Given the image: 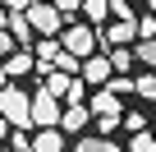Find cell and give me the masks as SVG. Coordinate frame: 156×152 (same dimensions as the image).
Returning <instances> with one entry per match:
<instances>
[{
  "label": "cell",
  "mask_w": 156,
  "mask_h": 152,
  "mask_svg": "<svg viewBox=\"0 0 156 152\" xmlns=\"http://www.w3.org/2000/svg\"><path fill=\"white\" fill-rule=\"evenodd\" d=\"M0 115H5L14 129H28V124H32V97H28L23 88L5 83V88H0Z\"/></svg>",
  "instance_id": "6da1fadb"
},
{
  "label": "cell",
  "mask_w": 156,
  "mask_h": 152,
  "mask_svg": "<svg viewBox=\"0 0 156 152\" xmlns=\"http://www.w3.org/2000/svg\"><path fill=\"white\" fill-rule=\"evenodd\" d=\"M73 14H60L51 0H37V5H28V23L37 28V37H55V32H64V23H69Z\"/></svg>",
  "instance_id": "7a4b0ae2"
},
{
  "label": "cell",
  "mask_w": 156,
  "mask_h": 152,
  "mask_svg": "<svg viewBox=\"0 0 156 152\" xmlns=\"http://www.w3.org/2000/svg\"><path fill=\"white\" fill-rule=\"evenodd\" d=\"M60 42H64V51H73L78 60H87V55H92V46H97L101 37H97V28H87V23L69 19V23H64V37H60Z\"/></svg>",
  "instance_id": "3957f363"
},
{
  "label": "cell",
  "mask_w": 156,
  "mask_h": 152,
  "mask_svg": "<svg viewBox=\"0 0 156 152\" xmlns=\"http://www.w3.org/2000/svg\"><path fill=\"white\" fill-rule=\"evenodd\" d=\"M60 115H64V106H60V97H55L51 88L32 92V124H37V129H46V124H60Z\"/></svg>",
  "instance_id": "277c9868"
},
{
  "label": "cell",
  "mask_w": 156,
  "mask_h": 152,
  "mask_svg": "<svg viewBox=\"0 0 156 152\" xmlns=\"http://www.w3.org/2000/svg\"><path fill=\"white\" fill-rule=\"evenodd\" d=\"M97 37H101V42H106L110 51H115V46H129V42L138 37V19H115V23H106V28H101Z\"/></svg>",
  "instance_id": "5b68a950"
},
{
  "label": "cell",
  "mask_w": 156,
  "mask_h": 152,
  "mask_svg": "<svg viewBox=\"0 0 156 152\" xmlns=\"http://www.w3.org/2000/svg\"><path fill=\"white\" fill-rule=\"evenodd\" d=\"M110 74H115L110 55H87V60H83V83H92V88H106V83H110Z\"/></svg>",
  "instance_id": "8992f818"
},
{
  "label": "cell",
  "mask_w": 156,
  "mask_h": 152,
  "mask_svg": "<svg viewBox=\"0 0 156 152\" xmlns=\"http://www.w3.org/2000/svg\"><path fill=\"white\" fill-rule=\"evenodd\" d=\"M32 69H37V51L19 46L14 55H5V74H9V79H23V74H32Z\"/></svg>",
  "instance_id": "52a82bcc"
},
{
  "label": "cell",
  "mask_w": 156,
  "mask_h": 152,
  "mask_svg": "<svg viewBox=\"0 0 156 152\" xmlns=\"http://www.w3.org/2000/svg\"><path fill=\"white\" fill-rule=\"evenodd\" d=\"M9 32L19 46H37V28L28 23V9H9Z\"/></svg>",
  "instance_id": "ba28073f"
},
{
  "label": "cell",
  "mask_w": 156,
  "mask_h": 152,
  "mask_svg": "<svg viewBox=\"0 0 156 152\" xmlns=\"http://www.w3.org/2000/svg\"><path fill=\"white\" fill-rule=\"evenodd\" d=\"M32 152H64V129L60 124H46L32 134Z\"/></svg>",
  "instance_id": "9c48e42d"
},
{
  "label": "cell",
  "mask_w": 156,
  "mask_h": 152,
  "mask_svg": "<svg viewBox=\"0 0 156 152\" xmlns=\"http://www.w3.org/2000/svg\"><path fill=\"white\" fill-rule=\"evenodd\" d=\"M60 129H64V134H83V129H87V102L64 106V115H60Z\"/></svg>",
  "instance_id": "30bf717a"
},
{
  "label": "cell",
  "mask_w": 156,
  "mask_h": 152,
  "mask_svg": "<svg viewBox=\"0 0 156 152\" xmlns=\"http://www.w3.org/2000/svg\"><path fill=\"white\" fill-rule=\"evenodd\" d=\"M87 102H92V111H97V115H119V97H115L110 88H97Z\"/></svg>",
  "instance_id": "8fae6325"
},
{
  "label": "cell",
  "mask_w": 156,
  "mask_h": 152,
  "mask_svg": "<svg viewBox=\"0 0 156 152\" xmlns=\"http://www.w3.org/2000/svg\"><path fill=\"white\" fill-rule=\"evenodd\" d=\"M78 152H119V143L106 138V134H83L78 138Z\"/></svg>",
  "instance_id": "7c38bea8"
},
{
  "label": "cell",
  "mask_w": 156,
  "mask_h": 152,
  "mask_svg": "<svg viewBox=\"0 0 156 152\" xmlns=\"http://www.w3.org/2000/svg\"><path fill=\"white\" fill-rule=\"evenodd\" d=\"M78 79V74H64V69H46V88L55 92V97H64L69 92V83Z\"/></svg>",
  "instance_id": "4fadbf2b"
},
{
  "label": "cell",
  "mask_w": 156,
  "mask_h": 152,
  "mask_svg": "<svg viewBox=\"0 0 156 152\" xmlns=\"http://www.w3.org/2000/svg\"><path fill=\"white\" fill-rule=\"evenodd\" d=\"M83 19L87 23H106L110 19V0H83Z\"/></svg>",
  "instance_id": "5bb4252c"
},
{
  "label": "cell",
  "mask_w": 156,
  "mask_h": 152,
  "mask_svg": "<svg viewBox=\"0 0 156 152\" xmlns=\"http://www.w3.org/2000/svg\"><path fill=\"white\" fill-rule=\"evenodd\" d=\"M133 55H138L142 65H151V69H156V37H138V46H133Z\"/></svg>",
  "instance_id": "9a60e30c"
},
{
  "label": "cell",
  "mask_w": 156,
  "mask_h": 152,
  "mask_svg": "<svg viewBox=\"0 0 156 152\" xmlns=\"http://www.w3.org/2000/svg\"><path fill=\"white\" fill-rule=\"evenodd\" d=\"M133 60H138V55H133L129 46H115V51H110V65H115V74H129V65H133Z\"/></svg>",
  "instance_id": "2e32d148"
},
{
  "label": "cell",
  "mask_w": 156,
  "mask_h": 152,
  "mask_svg": "<svg viewBox=\"0 0 156 152\" xmlns=\"http://www.w3.org/2000/svg\"><path fill=\"white\" fill-rule=\"evenodd\" d=\"M129 152H156V134H151V129L133 134V138H129Z\"/></svg>",
  "instance_id": "e0dca14e"
},
{
  "label": "cell",
  "mask_w": 156,
  "mask_h": 152,
  "mask_svg": "<svg viewBox=\"0 0 156 152\" xmlns=\"http://www.w3.org/2000/svg\"><path fill=\"white\" fill-rule=\"evenodd\" d=\"M133 92H138V97H147V102H156V74H142V79H133Z\"/></svg>",
  "instance_id": "ac0fdd59"
},
{
  "label": "cell",
  "mask_w": 156,
  "mask_h": 152,
  "mask_svg": "<svg viewBox=\"0 0 156 152\" xmlns=\"http://www.w3.org/2000/svg\"><path fill=\"white\" fill-rule=\"evenodd\" d=\"M64 102H69V106H78V102H87V88H83V74H78V79L69 83V92H64Z\"/></svg>",
  "instance_id": "d6986e66"
},
{
  "label": "cell",
  "mask_w": 156,
  "mask_h": 152,
  "mask_svg": "<svg viewBox=\"0 0 156 152\" xmlns=\"http://www.w3.org/2000/svg\"><path fill=\"white\" fill-rule=\"evenodd\" d=\"M124 129H129V134H142V129H147V115H142V111H124Z\"/></svg>",
  "instance_id": "ffe728a7"
},
{
  "label": "cell",
  "mask_w": 156,
  "mask_h": 152,
  "mask_svg": "<svg viewBox=\"0 0 156 152\" xmlns=\"http://www.w3.org/2000/svg\"><path fill=\"white\" fill-rule=\"evenodd\" d=\"M106 88H110L115 97H129V92H133V79H129V74H119V79H110Z\"/></svg>",
  "instance_id": "44dd1931"
},
{
  "label": "cell",
  "mask_w": 156,
  "mask_h": 152,
  "mask_svg": "<svg viewBox=\"0 0 156 152\" xmlns=\"http://www.w3.org/2000/svg\"><path fill=\"white\" fill-rule=\"evenodd\" d=\"M9 147H14V152H32V134L14 129V134H9Z\"/></svg>",
  "instance_id": "7402d4cb"
},
{
  "label": "cell",
  "mask_w": 156,
  "mask_h": 152,
  "mask_svg": "<svg viewBox=\"0 0 156 152\" xmlns=\"http://www.w3.org/2000/svg\"><path fill=\"white\" fill-rule=\"evenodd\" d=\"M19 51V42H14V32L9 28H0V55H14Z\"/></svg>",
  "instance_id": "603a6c76"
},
{
  "label": "cell",
  "mask_w": 156,
  "mask_h": 152,
  "mask_svg": "<svg viewBox=\"0 0 156 152\" xmlns=\"http://www.w3.org/2000/svg\"><path fill=\"white\" fill-rule=\"evenodd\" d=\"M110 14L115 19H133V5H129V0H110Z\"/></svg>",
  "instance_id": "cb8c5ba5"
},
{
  "label": "cell",
  "mask_w": 156,
  "mask_h": 152,
  "mask_svg": "<svg viewBox=\"0 0 156 152\" xmlns=\"http://www.w3.org/2000/svg\"><path fill=\"white\" fill-rule=\"evenodd\" d=\"M115 124H119V115H97V134H115Z\"/></svg>",
  "instance_id": "d4e9b609"
},
{
  "label": "cell",
  "mask_w": 156,
  "mask_h": 152,
  "mask_svg": "<svg viewBox=\"0 0 156 152\" xmlns=\"http://www.w3.org/2000/svg\"><path fill=\"white\" fill-rule=\"evenodd\" d=\"M138 37H156V14L151 19H138Z\"/></svg>",
  "instance_id": "484cf974"
},
{
  "label": "cell",
  "mask_w": 156,
  "mask_h": 152,
  "mask_svg": "<svg viewBox=\"0 0 156 152\" xmlns=\"http://www.w3.org/2000/svg\"><path fill=\"white\" fill-rule=\"evenodd\" d=\"M51 5H55L60 14H73V9H83V0H51Z\"/></svg>",
  "instance_id": "4316f807"
},
{
  "label": "cell",
  "mask_w": 156,
  "mask_h": 152,
  "mask_svg": "<svg viewBox=\"0 0 156 152\" xmlns=\"http://www.w3.org/2000/svg\"><path fill=\"white\" fill-rule=\"evenodd\" d=\"M0 5H5V9H28L32 0H0Z\"/></svg>",
  "instance_id": "83f0119b"
},
{
  "label": "cell",
  "mask_w": 156,
  "mask_h": 152,
  "mask_svg": "<svg viewBox=\"0 0 156 152\" xmlns=\"http://www.w3.org/2000/svg\"><path fill=\"white\" fill-rule=\"evenodd\" d=\"M9 134H14V124H9L5 115H0V138H9Z\"/></svg>",
  "instance_id": "f1b7e54d"
},
{
  "label": "cell",
  "mask_w": 156,
  "mask_h": 152,
  "mask_svg": "<svg viewBox=\"0 0 156 152\" xmlns=\"http://www.w3.org/2000/svg\"><path fill=\"white\" fill-rule=\"evenodd\" d=\"M5 83H9V74H5V60H0V88H5Z\"/></svg>",
  "instance_id": "f546056e"
},
{
  "label": "cell",
  "mask_w": 156,
  "mask_h": 152,
  "mask_svg": "<svg viewBox=\"0 0 156 152\" xmlns=\"http://www.w3.org/2000/svg\"><path fill=\"white\" fill-rule=\"evenodd\" d=\"M147 5H151V9H156V0H147Z\"/></svg>",
  "instance_id": "4dcf8cb0"
},
{
  "label": "cell",
  "mask_w": 156,
  "mask_h": 152,
  "mask_svg": "<svg viewBox=\"0 0 156 152\" xmlns=\"http://www.w3.org/2000/svg\"><path fill=\"white\" fill-rule=\"evenodd\" d=\"M32 5H37V0H32Z\"/></svg>",
  "instance_id": "1f68e13d"
},
{
  "label": "cell",
  "mask_w": 156,
  "mask_h": 152,
  "mask_svg": "<svg viewBox=\"0 0 156 152\" xmlns=\"http://www.w3.org/2000/svg\"><path fill=\"white\" fill-rule=\"evenodd\" d=\"M0 152H5V147H0Z\"/></svg>",
  "instance_id": "d6a6232c"
},
{
  "label": "cell",
  "mask_w": 156,
  "mask_h": 152,
  "mask_svg": "<svg viewBox=\"0 0 156 152\" xmlns=\"http://www.w3.org/2000/svg\"><path fill=\"white\" fill-rule=\"evenodd\" d=\"M151 106H156V102H151Z\"/></svg>",
  "instance_id": "836d02e7"
},
{
  "label": "cell",
  "mask_w": 156,
  "mask_h": 152,
  "mask_svg": "<svg viewBox=\"0 0 156 152\" xmlns=\"http://www.w3.org/2000/svg\"><path fill=\"white\" fill-rule=\"evenodd\" d=\"M151 134H156V129H151Z\"/></svg>",
  "instance_id": "e575fe53"
}]
</instances>
